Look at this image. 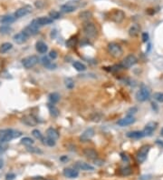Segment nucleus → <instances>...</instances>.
<instances>
[{
  "label": "nucleus",
  "instance_id": "1",
  "mask_svg": "<svg viewBox=\"0 0 163 180\" xmlns=\"http://www.w3.org/2000/svg\"><path fill=\"white\" fill-rule=\"evenodd\" d=\"M22 136L20 131L12 130V129H3L0 130V142H8L11 141L13 138H17Z\"/></svg>",
  "mask_w": 163,
  "mask_h": 180
},
{
  "label": "nucleus",
  "instance_id": "2",
  "mask_svg": "<svg viewBox=\"0 0 163 180\" xmlns=\"http://www.w3.org/2000/svg\"><path fill=\"white\" fill-rule=\"evenodd\" d=\"M84 32L87 37L94 38L97 35V28L94 23H86L84 26Z\"/></svg>",
  "mask_w": 163,
  "mask_h": 180
},
{
  "label": "nucleus",
  "instance_id": "3",
  "mask_svg": "<svg viewBox=\"0 0 163 180\" xmlns=\"http://www.w3.org/2000/svg\"><path fill=\"white\" fill-rule=\"evenodd\" d=\"M79 7V2L77 0H71V1L67 2L66 4L63 5L61 7V10L63 13H71L76 10Z\"/></svg>",
  "mask_w": 163,
  "mask_h": 180
},
{
  "label": "nucleus",
  "instance_id": "4",
  "mask_svg": "<svg viewBox=\"0 0 163 180\" xmlns=\"http://www.w3.org/2000/svg\"><path fill=\"white\" fill-rule=\"evenodd\" d=\"M108 50L113 57H120L122 55L121 46L117 43H110L108 45Z\"/></svg>",
  "mask_w": 163,
  "mask_h": 180
},
{
  "label": "nucleus",
  "instance_id": "5",
  "mask_svg": "<svg viewBox=\"0 0 163 180\" xmlns=\"http://www.w3.org/2000/svg\"><path fill=\"white\" fill-rule=\"evenodd\" d=\"M37 63H38V56H29L25 57V58L22 60L23 67L26 69L34 67Z\"/></svg>",
  "mask_w": 163,
  "mask_h": 180
},
{
  "label": "nucleus",
  "instance_id": "6",
  "mask_svg": "<svg viewBox=\"0 0 163 180\" xmlns=\"http://www.w3.org/2000/svg\"><path fill=\"white\" fill-rule=\"evenodd\" d=\"M150 147L149 146V145H145V146H142L141 148H139V150L138 151L137 153V160L139 164L143 163V162L146 160L147 158V156L149 154V151H150Z\"/></svg>",
  "mask_w": 163,
  "mask_h": 180
},
{
  "label": "nucleus",
  "instance_id": "7",
  "mask_svg": "<svg viewBox=\"0 0 163 180\" xmlns=\"http://www.w3.org/2000/svg\"><path fill=\"white\" fill-rule=\"evenodd\" d=\"M136 97H137V100L141 102H144L148 100L150 97V90L148 89L147 86H142L141 88H139V90L137 92Z\"/></svg>",
  "mask_w": 163,
  "mask_h": 180
},
{
  "label": "nucleus",
  "instance_id": "8",
  "mask_svg": "<svg viewBox=\"0 0 163 180\" xmlns=\"http://www.w3.org/2000/svg\"><path fill=\"white\" fill-rule=\"evenodd\" d=\"M138 62V59H137V57L134 56V55H129V56H127L125 58L122 60L121 62V67H123V68H130L132 66H134L135 64H137Z\"/></svg>",
  "mask_w": 163,
  "mask_h": 180
},
{
  "label": "nucleus",
  "instance_id": "9",
  "mask_svg": "<svg viewBox=\"0 0 163 180\" xmlns=\"http://www.w3.org/2000/svg\"><path fill=\"white\" fill-rule=\"evenodd\" d=\"M23 32H24L26 35H27L28 37L34 36V35H36L39 32V26L36 23V21L33 20V22L29 26H27Z\"/></svg>",
  "mask_w": 163,
  "mask_h": 180
},
{
  "label": "nucleus",
  "instance_id": "10",
  "mask_svg": "<svg viewBox=\"0 0 163 180\" xmlns=\"http://www.w3.org/2000/svg\"><path fill=\"white\" fill-rule=\"evenodd\" d=\"M157 126H158V123H157V122H154V121L149 122V123L145 126L144 129L142 131L144 137H150L152 135V133L155 131V129L157 128Z\"/></svg>",
  "mask_w": 163,
  "mask_h": 180
},
{
  "label": "nucleus",
  "instance_id": "11",
  "mask_svg": "<svg viewBox=\"0 0 163 180\" xmlns=\"http://www.w3.org/2000/svg\"><path fill=\"white\" fill-rule=\"evenodd\" d=\"M94 136V128H92V127H89V128H87L85 131H84L83 134L81 135L80 137V140L82 142H86L90 140V139Z\"/></svg>",
  "mask_w": 163,
  "mask_h": 180
},
{
  "label": "nucleus",
  "instance_id": "12",
  "mask_svg": "<svg viewBox=\"0 0 163 180\" xmlns=\"http://www.w3.org/2000/svg\"><path fill=\"white\" fill-rule=\"evenodd\" d=\"M135 122V118L133 115H128L127 117L123 118H121L120 119L118 122H117V124L120 126H130L131 124H133Z\"/></svg>",
  "mask_w": 163,
  "mask_h": 180
},
{
  "label": "nucleus",
  "instance_id": "13",
  "mask_svg": "<svg viewBox=\"0 0 163 180\" xmlns=\"http://www.w3.org/2000/svg\"><path fill=\"white\" fill-rule=\"evenodd\" d=\"M125 17V14L122 10H115L114 12L112 14V19L115 22V23H121L122 20L124 19Z\"/></svg>",
  "mask_w": 163,
  "mask_h": 180
},
{
  "label": "nucleus",
  "instance_id": "14",
  "mask_svg": "<svg viewBox=\"0 0 163 180\" xmlns=\"http://www.w3.org/2000/svg\"><path fill=\"white\" fill-rule=\"evenodd\" d=\"M28 36L27 35H26L24 32H20V33H17L15 34V36H14V41L16 43V44H18V45H21V44H24L27 41V39H28Z\"/></svg>",
  "mask_w": 163,
  "mask_h": 180
},
{
  "label": "nucleus",
  "instance_id": "15",
  "mask_svg": "<svg viewBox=\"0 0 163 180\" xmlns=\"http://www.w3.org/2000/svg\"><path fill=\"white\" fill-rule=\"evenodd\" d=\"M32 11V8L31 7H29V5H26V7H20L19 9H17L15 13V16L16 18H19V17H23L26 15H28Z\"/></svg>",
  "mask_w": 163,
  "mask_h": 180
},
{
  "label": "nucleus",
  "instance_id": "16",
  "mask_svg": "<svg viewBox=\"0 0 163 180\" xmlns=\"http://www.w3.org/2000/svg\"><path fill=\"white\" fill-rule=\"evenodd\" d=\"M63 176L65 177H68V178H75L79 176V172L78 170L74 169V168H65L63 169Z\"/></svg>",
  "mask_w": 163,
  "mask_h": 180
},
{
  "label": "nucleus",
  "instance_id": "17",
  "mask_svg": "<svg viewBox=\"0 0 163 180\" xmlns=\"http://www.w3.org/2000/svg\"><path fill=\"white\" fill-rule=\"evenodd\" d=\"M36 23L38 25V26H43L46 25H50L53 23V19L50 18V17H46V16H41L38 17L37 19H34Z\"/></svg>",
  "mask_w": 163,
  "mask_h": 180
},
{
  "label": "nucleus",
  "instance_id": "18",
  "mask_svg": "<svg viewBox=\"0 0 163 180\" xmlns=\"http://www.w3.org/2000/svg\"><path fill=\"white\" fill-rule=\"evenodd\" d=\"M84 154L87 158L94 160L98 158V153L94 148H85L84 150Z\"/></svg>",
  "mask_w": 163,
  "mask_h": 180
},
{
  "label": "nucleus",
  "instance_id": "19",
  "mask_svg": "<svg viewBox=\"0 0 163 180\" xmlns=\"http://www.w3.org/2000/svg\"><path fill=\"white\" fill-rule=\"evenodd\" d=\"M22 121H23V123L26 124L28 126H34L37 124V121L34 119L32 115H26V117L22 118Z\"/></svg>",
  "mask_w": 163,
  "mask_h": 180
},
{
  "label": "nucleus",
  "instance_id": "20",
  "mask_svg": "<svg viewBox=\"0 0 163 180\" xmlns=\"http://www.w3.org/2000/svg\"><path fill=\"white\" fill-rule=\"evenodd\" d=\"M76 167H78L79 169H82V170H84V171H92L94 170V167L85 163V162H77L76 163Z\"/></svg>",
  "mask_w": 163,
  "mask_h": 180
},
{
  "label": "nucleus",
  "instance_id": "21",
  "mask_svg": "<svg viewBox=\"0 0 163 180\" xmlns=\"http://www.w3.org/2000/svg\"><path fill=\"white\" fill-rule=\"evenodd\" d=\"M46 135H47V137L54 139V140H56V139L59 138V133L58 131L53 127H49V128L46 130Z\"/></svg>",
  "mask_w": 163,
  "mask_h": 180
},
{
  "label": "nucleus",
  "instance_id": "22",
  "mask_svg": "<svg viewBox=\"0 0 163 180\" xmlns=\"http://www.w3.org/2000/svg\"><path fill=\"white\" fill-rule=\"evenodd\" d=\"M36 51L39 52L40 54H44V53H46V52H47L48 46H47V45L44 44V42L39 41L36 45Z\"/></svg>",
  "mask_w": 163,
  "mask_h": 180
},
{
  "label": "nucleus",
  "instance_id": "23",
  "mask_svg": "<svg viewBox=\"0 0 163 180\" xmlns=\"http://www.w3.org/2000/svg\"><path fill=\"white\" fill-rule=\"evenodd\" d=\"M139 32H141V26L138 24L132 25L129 29V35L131 37H137L139 34Z\"/></svg>",
  "mask_w": 163,
  "mask_h": 180
},
{
  "label": "nucleus",
  "instance_id": "24",
  "mask_svg": "<svg viewBox=\"0 0 163 180\" xmlns=\"http://www.w3.org/2000/svg\"><path fill=\"white\" fill-rule=\"evenodd\" d=\"M127 137L132 139H139L144 137V134L142 131H131L127 133Z\"/></svg>",
  "mask_w": 163,
  "mask_h": 180
},
{
  "label": "nucleus",
  "instance_id": "25",
  "mask_svg": "<svg viewBox=\"0 0 163 180\" xmlns=\"http://www.w3.org/2000/svg\"><path fill=\"white\" fill-rule=\"evenodd\" d=\"M15 17H14L13 16H10V15L1 16V18H0V22L3 23V24H7V25L12 24V23L15 22Z\"/></svg>",
  "mask_w": 163,
  "mask_h": 180
},
{
  "label": "nucleus",
  "instance_id": "26",
  "mask_svg": "<svg viewBox=\"0 0 163 180\" xmlns=\"http://www.w3.org/2000/svg\"><path fill=\"white\" fill-rule=\"evenodd\" d=\"M42 63H43V65L46 67V68H48V69H55L56 67V65L55 64H53L47 56H44L43 58H42Z\"/></svg>",
  "mask_w": 163,
  "mask_h": 180
},
{
  "label": "nucleus",
  "instance_id": "27",
  "mask_svg": "<svg viewBox=\"0 0 163 180\" xmlns=\"http://www.w3.org/2000/svg\"><path fill=\"white\" fill-rule=\"evenodd\" d=\"M79 17L82 20H89L92 17V13L90 10H84L79 14Z\"/></svg>",
  "mask_w": 163,
  "mask_h": 180
},
{
  "label": "nucleus",
  "instance_id": "28",
  "mask_svg": "<svg viewBox=\"0 0 163 180\" xmlns=\"http://www.w3.org/2000/svg\"><path fill=\"white\" fill-rule=\"evenodd\" d=\"M13 48V45L11 43H4L0 46V53L1 54H5L7 52L11 50Z\"/></svg>",
  "mask_w": 163,
  "mask_h": 180
},
{
  "label": "nucleus",
  "instance_id": "29",
  "mask_svg": "<svg viewBox=\"0 0 163 180\" xmlns=\"http://www.w3.org/2000/svg\"><path fill=\"white\" fill-rule=\"evenodd\" d=\"M78 43V38L76 37H70L66 41V46L67 48H74Z\"/></svg>",
  "mask_w": 163,
  "mask_h": 180
},
{
  "label": "nucleus",
  "instance_id": "30",
  "mask_svg": "<svg viewBox=\"0 0 163 180\" xmlns=\"http://www.w3.org/2000/svg\"><path fill=\"white\" fill-rule=\"evenodd\" d=\"M73 67L76 69L77 71H79V72H83V71H85L86 70V67H85V65H84L83 63H81V62H79V61H76V62H74L73 64Z\"/></svg>",
  "mask_w": 163,
  "mask_h": 180
},
{
  "label": "nucleus",
  "instance_id": "31",
  "mask_svg": "<svg viewBox=\"0 0 163 180\" xmlns=\"http://www.w3.org/2000/svg\"><path fill=\"white\" fill-rule=\"evenodd\" d=\"M60 99V95L58 93H52L49 96V100L52 104H55L59 101Z\"/></svg>",
  "mask_w": 163,
  "mask_h": 180
},
{
  "label": "nucleus",
  "instance_id": "32",
  "mask_svg": "<svg viewBox=\"0 0 163 180\" xmlns=\"http://www.w3.org/2000/svg\"><path fill=\"white\" fill-rule=\"evenodd\" d=\"M120 173H121V176H130L131 175V173H132V170H131V168L130 166H125V167H122L120 169Z\"/></svg>",
  "mask_w": 163,
  "mask_h": 180
},
{
  "label": "nucleus",
  "instance_id": "33",
  "mask_svg": "<svg viewBox=\"0 0 163 180\" xmlns=\"http://www.w3.org/2000/svg\"><path fill=\"white\" fill-rule=\"evenodd\" d=\"M48 108H49V110H50L51 115H53V117H57V115H59V110H58V109L54 106V104H53V105H51V104H49V105H48Z\"/></svg>",
  "mask_w": 163,
  "mask_h": 180
},
{
  "label": "nucleus",
  "instance_id": "34",
  "mask_svg": "<svg viewBox=\"0 0 163 180\" xmlns=\"http://www.w3.org/2000/svg\"><path fill=\"white\" fill-rule=\"evenodd\" d=\"M65 86L69 89H73L74 88V81L72 78H70V77L65 78Z\"/></svg>",
  "mask_w": 163,
  "mask_h": 180
},
{
  "label": "nucleus",
  "instance_id": "35",
  "mask_svg": "<svg viewBox=\"0 0 163 180\" xmlns=\"http://www.w3.org/2000/svg\"><path fill=\"white\" fill-rule=\"evenodd\" d=\"M11 30H12V28L9 26V25H3L0 26V33L1 34H4V35L8 34L10 33Z\"/></svg>",
  "mask_w": 163,
  "mask_h": 180
},
{
  "label": "nucleus",
  "instance_id": "36",
  "mask_svg": "<svg viewBox=\"0 0 163 180\" xmlns=\"http://www.w3.org/2000/svg\"><path fill=\"white\" fill-rule=\"evenodd\" d=\"M21 144L22 145H25V146H31V145L34 144V140L32 138L30 137H24V138H22V140H21Z\"/></svg>",
  "mask_w": 163,
  "mask_h": 180
},
{
  "label": "nucleus",
  "instance_id": "37",
  "mask_svg": "<svg viewBox=\"0 0 163 180\" xmlns=\"http://www.w3.org/2000/svg\"><path fill=\"white\" fill-rule=\"evenodd\" d=\"M49 16H50V18H52L53 20L54 19H58L60 17V13L57 12V11H55V10H53L49 13Z\"/></svg>",
  "mask_w": 163,
  "mask_h": 180
},
{
  "label": "nucleus",
  "instance_id": "38",
  "mask_svg": "<svg viewBox=\"0 0 163 180\" xmlns=\"http://www.w3.org/2000/svg\"><path fill=\"white\" fill-rule=\"evenodd\" d=\"M32 134H33V136L36 137V139H40V140H44L43 139V136H42V134H41V132L39 131V130H37V129H34L33 130V132H32Z\"/></svg>",
  "mask_w": 163,
  "mask_h": 180
},
{
  "label": "nucleus",
  "instance_id": "39",
  "mask_svg": "<svg viewBox=\"0 0 163 180\" xmlns=\"http://www.w3.org/2000/svg\"><path fill=\"white\" fill-rule=\"evenodd\" d=\"M153 96L158 102L163 103V93H155Z\"/></svg>",
  "mask_w": 163,
  "mask_h": 180
},
{
  "label": "nucleus",
  "instance_id": "40",
  "mask_svg": "<svg viewBox=\"0 0 163 180\" xmlns=\"http://www.w3.org/2000/svg\"><path fill=\"white\" fill-rule=\"evenodd\" d=\"M27 150L29 151V152H31V153H36V154H42L43 152L41 151L40 149L36 148V147H27Z\"/></svg>",
  "mask_w": 163,
  "mask_h": 180
},
{
  "label": "nucleus",
  "instance_id": "41",
  "mask_svg": "<svg viewBox=\"0 0 163 180\" xmlns=\"http://www.w3.org/2000/svg\"><path fill=\"white\" fill-rule=\"evenodd\" d=\"M45 143L47 144L49 147H55V140H54V139H52V138H49V137H47V139L45 140Z\"/></svg>",
  "mask_w": 163,
  "mask_h": 180
},
{
  "label": "nucleus",
  "instance_id": "42",
  "mask_svg": "<svg viewBox=\"0 0 163 180\" xmlns=\"http://www.w3.org/2000/svg\"><path fill=\"white\" fill-rule=\"evenodd\" d=\"M49 56H50V58H52L53 60H54V59H56V58H57V56H58L57 52H56L55 50H52V51H50Z\"/></svg>",
  "mask_w": 163,
  "mask_h": 180
},
{
  "label": "nucleus",
  "instance_id": "43",
  "mask_svg": "<svg viewBox=\"0 0 163 180\" xmlns=\"http://www.w3.org/2000/svg\"><path fill=\"white\" fill-rule=\"evenodd\" d=\"M15 175L14 173H9L5 176V180H15Z\"/></svg>",
  "mask_w": 163,
  "mask_h": 180
},
{
  "label": "nucleus",
  "instance_id": "44",
  "mask_svg": "<svg viewBox=\"0 0 163 180\" xmlns=\"http://www.w3.org/2000/svg\"><path fill=\"white\" fill-rule=\"evenodd\" d=\"M149 34L147 33V32H144V33H142V35H141V38H142V41L143 42H147L148 40H149Z\"/></svg>",
  "mask_w": 163,
  "mask_h": 180
},
{
  "label": "nucleus",
  "instance_id": "45",
  "mask_svg": "<svg viewBox=\"0 0 163 180\" xmlns=\"http://www.w3.org/2000/svg\"><path fill=\"white\" fill-rule=\"evenodd\" d=\"M7 146H5V145H4V143L3 142H0V154H2V153H4L5 150H7Z\"/></svg>",
  "mask_w": 163,
  "mask_h": 180
},
{
  "label": "nucleus",
  "instance_id": "46",
  "mask_svg": "<svg viewBox=\"0 0 163 180\" xmlns=\"http://www.w3.org/2000/svg\"><path fill=\"white\" fill-rule=\"evenodd\" d=\"M34 5H36L37 8H42L44 7V3L42 1H36V3H34Z\"/></svg>",
  "mask_w": 163,
  "mask_h": 180
},
{
  "label": "nucleus",
  "instance_id": "47",
  "mask_svg": "<svg viewBox=\"0 0 163 180\" xmlns=\"http://www.w3.org/2000/svg\"><path fill=\"white\" fill-rule=\"evenodd\" d=\"M137 112V108L136 107H132L131 108L129 111H128V114H129L130 115H131V114H135Z\"/></svg>",
  "mask_w": 163,
  "mask_h": 180
},
{
  "label": "nucleus",
  "instance_id": "48",
  "mask_svg": "<svg viewBox=\"0 0 163 180\" xmlns=\"http://www.w3.org/2000/svg\"><path fill=\"white\" fill-rule=\"evenodd\" d=\"M156 144H158L159 146H160V147H163V141H162V140H157V141H156Z\"/></svg>",
  "mask_w": 163,
  "mask_h": 180
},
{
  "label": "nucleus",
  "instance_id": "49",
  "mask_svg": "<svg viewBox=\"0 0 163 180\" xmlns=\"http://www.w3.org/2000/svg\"><path fill=\"white\" fill-rule=\"evenodd\" d=\"M4 166V160L2 158H0V169Z\"/></svg>",
  "mask_w": 163,
  "mask_h": 180
},
{
  "label": "nucleus",
  "instance_id": "50",
  "mask_svg": "<svg viewBox=\"0 0 163 180\" xmlns=\"http://www.w3.org/2000/svg\"><path fill=\"white\" fill-rule=\"evenodd\" d=\"M121 158H122V159H123V160L128 161V158L126 156V155H124V154H121Z\"/></svg>",
  "mask_w": 163,
  "mask_h": 180
},
{
  "label": "nucleus",
  "instance_id": "51",
  "mask_svg": "<svg viewBox=\"0 0 163 180\" xmlns=\"http://www.w3.org/2000/svg\"><path fill=\"white\" fill-rule=\"evenodd\" d=\"M160 135H161V136H163V127H162L161 130H160Z\"/></svg>",
  "mask_w": 163,
  "mask_h": 180
}]
</instances>
